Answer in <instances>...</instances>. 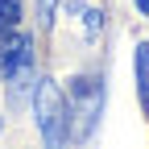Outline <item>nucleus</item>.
Masks as SVG:
<instances>
[{
	"mask_svg": "<svg viewBox=\"0 0 149 149\" xmlns=\"http://www.w3.org/2000/svg\"><path fill=\"white\" fill-rule=\"evenodd\" d=\"M33 112H37V128H42V141L50 149H58L66 145V124H70V112H66V100H62V91L54 79H42L33 91Z\"/></svg>",
	"mask_w": 149,
	"mask_h": 149,
	"instance_id": "f257e3e1",
	"label": "nucleus"
},
{
	"mask_svg": "<svg viewBox=\"0 0 149 149\" xmlns=\"http://www.w3.org/2000/svg\"><path fill=\"white\" fill-rule=\"evenodd\" d=\"M0 74L13 83V87H25V79L33 74V42L21 33L0 50Z\"/></svg>",
	"mask_w": 149,
	"mask_h": 149,
	"instance_id": "7ed1b4c3",
	"label": "nucleus"
},
{
	"mask_svg": "<svg viewBox=\"0 0 149 149\" xmlns=\"http://www.w3.org/2000/svg\"><path fill=\"white\" fill-rule=\"evenodd\" d=\"M137 8H141V13H149V0H137Z\"/></svg>",
	"mask_w": 149,
	"mask_h": 149,
	"instance_id": "6e6552de",
	"label": "nucleus"
},
{
	"mask_svg": "<svg viewBox=\"0 0 149 149\" xmlns=\"http://www.w3.org/2000/svg\"><path fill=\"white\" fill-rule=\"evenodd\" d=\"M54 13H58V0H37V21H42V29L54 25Z\"/></svg>",
	"mask_w": 149,
	"mask_h": 149,
	"instance_id": "423d86ee",
	"label": "nucleus"
},
{
	"mask_svg": "<svg viewBox=\"0 0 149 149\" xmlns=\"http://www.w3.org/2000/svg\"><path fill=\"white\" fill-rule=\"evenodd\" d=\"M70 116L79 120V128H74V137L87 141L91 133H95V124H100V112H104V87L95 74H83V79H74L70 83Z\"/></svg>",
	"mask_w": 149,
	"mask_h": 149,
	"instance_id": "f03ea898",
	"label": "nucleus"
},
{
	"mask_svg": "<svg viewBox=\"0 0 149 149\" xmlns=\"http://www.w3.org/2000/svg\"><path fill=\"white\" fill-rule=\"evenodd\" d=\"M79 17H83V33H87V37H95L100 25H104V21H100V8H87V13L79 8Z\"/></svg>",
	"mask_w": 149,
	"mask_h": 149,
	"instance_id": "0eeeda50",
	"label": "nucleus"
},
{
	"mask_svg": "<svg viewBox=\"0 0 149 149\" xmlns=\"http://www.w3.org/2000/svg\"><path fill=\"white\" fill-rule=\"evenodd\" d=\"M137 91H141V108L149 112V46H137Z\"/></svg>",
	"mask_w": 149,
	"mask_h": 149,
	"instance_id": "20e7f679",
	"label": "nucleus"
},
{
	"mask_svg": "<svg viewBox=\"0 0 149 149\" xmlns=\"http://www.w3.org/2000/svg\"><path fill=\"white\" fill-rule=\"evenodd\" d=\"M21 25V0H0V37H8Z\"/></svg>",
	"mask_w": 149,
	"mask_h": 149,
	"instance_id": "39448f33",
	"label": "nucleus"
}]
</instances>
